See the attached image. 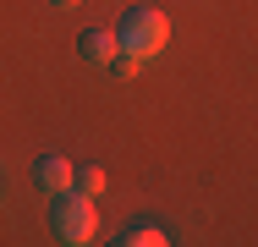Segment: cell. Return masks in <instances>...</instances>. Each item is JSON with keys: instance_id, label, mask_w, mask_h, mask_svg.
I'll return each mask as SVG.
<instances>
[{"instance_id": "4", "label": "cell", "mask_w": 258, "mask_h": 247, "mask_svg": "<svg viewBox=\"0 0 258 247\" xmlns=\"http://www.w3.org/2000/svg\"><path fill=\"white\" fill-rule=\"evenodd\" d=\"M72 170H77V165L60 159V154H39V159H33V181H39L44 193H66V187H72Z\"/></svg>"}, {"instance_id": "7", "label": "cell", "mask_w": 258, "mask_h": 247, "mask_svg": "<svg viewBox=\"0 0 258 247\" xmlns=\"http://www.w3.org/2000/svg\"><path fill=\"white\" fill-rule=\"evenodd\" d=\"M55 6H83V0H55Z\"/></svg>"}, {"instance_id": "6", "label": "cell", "mask_w": 258, "mask_h": 247, "mask_svg": "<svg viewBox=\"0 0 258 247\" xmlns=\"http://www.w3.org/2000/svg\"><path fill=\"white\" fill-rule=\"evenodd\" d=\"M72 187H77V193H88V198L104 193V170H99V165H83V170H72Z\"/></svg>"}, {"instance_id": "3", "label": "cell", "mask_w": 258, "mask_h": 247, "mask_svg": "<svg viewBox=\"0 0 258 247\" xmlns=\"http://www.w3.org/2000/svg\"><path fill=\"white\" fill-rule=\"evenodd\" d=\"M115 28H83V33H77V55H83V60H94V66H110V60H115Z\"/></svg>"}, {"instance_id": "1", "label": "cell", "mask_w": 258, "mask_h": 247, "mask_svg": "<svg viewBox=\"0 0 258 247\" xmlns=\"http://www.w3.org/2000/svg\"><path fill=\"white\" fill-rule=\"evenodd\" d=\"M165 39H170V17H165L159 6H132V11H121V22H115V44L126 49V55H138V60L159 55Z\"/></svg>"}, {"instance_id": "2", "label": "cell", "mask_w": 258, "mask_h": 247, "mask_svg": "<svg viewBox=\"0 0 258 247\" xmlns=\"http://www.w3.org/2000/svg\"><path fill=\"white\" fill-rule=\"evenodd\" d=\"M55 236L66 247H83L99 236V209H94V198L77 193V187H66V193H55Z\"/></svg>"}, {"instance_id": "5", "label": "cell", "mask_w": 258, "mask_h": 247, "mask_svg": "<svg viewBox=\"0 0 258 247\" xmlns=\"http://www.w3.org/2000/svg\"><path fill=\"white\" fill-rule=\"evenodd\" d=\"M121 247H165L170 236H165V225H154V220H143V225H126L121 236H115Z\"/></svg>"}]
</instances>
